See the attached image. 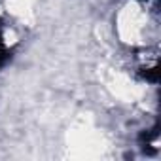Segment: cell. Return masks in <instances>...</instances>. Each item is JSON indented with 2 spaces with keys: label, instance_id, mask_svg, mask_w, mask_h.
Returning <instances> with one entry per match:
<instances>
[{
  "label": "cell",
  "instance_id": "1",
  "mask_svg": "<svg viewBox=\"0 0 161 161\" xmlns=\"http://www.w3.org/2000/svg\"><path fill=\"white\" fill-rule=\"evenodd\" d=\"M118 29H119V36L125 42H131V44L142 42L146 36V29H148V17L140 8L129 6L121 12Z\"/></svg>",
  "mask_w": 161,
  "mask_h": 161
}]
</instances>
